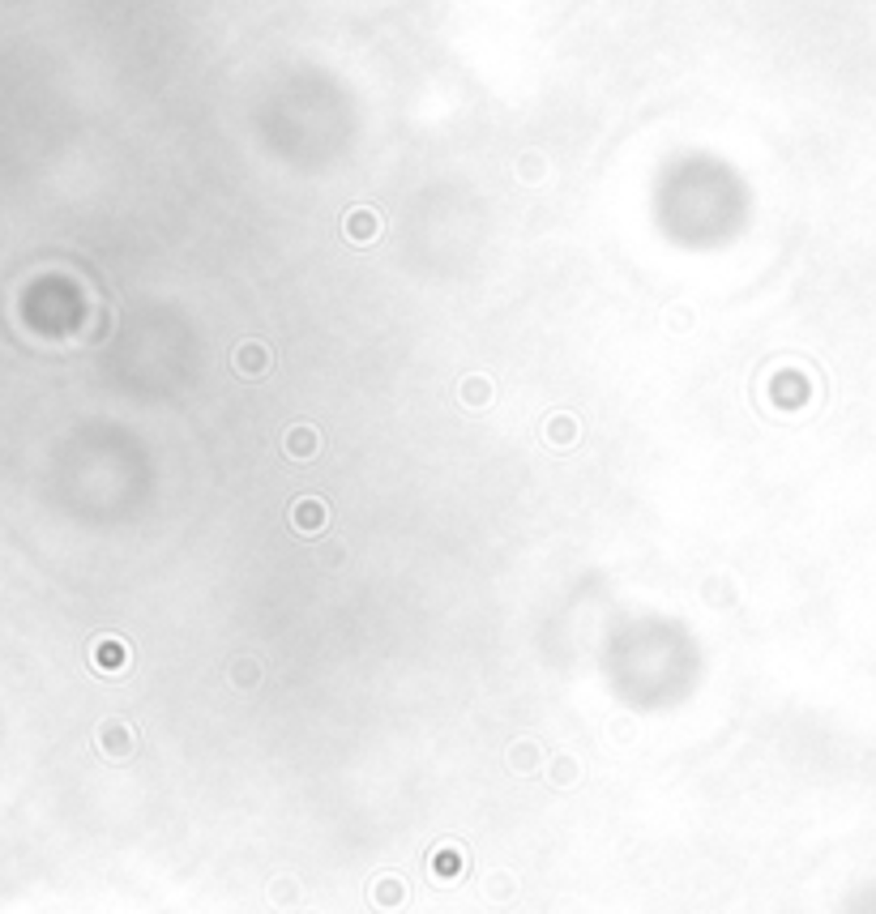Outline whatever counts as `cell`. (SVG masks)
Returning <instances> with one entry per match:
<instances>
[{
	"label": "cell",
	"instance_id": "1",
	"mask_svg": "<svg viewBox=\"0 0 876 914\" xmlns=\"http://www.w3.org/2000/svg\"><path fill=\"white\" fill-rule=\"evenodd\" d=\"M95 744H99V752L107 760H128L137 752V731L128 727L125 718H107V722H99V731H95Z\"/></svg>",
	"mask_w": 876,
	"mask_h": 914
},
{
	"label": "cell",
	"instance_id": "2",
	"mask_svg": "<svg viewBox=\"0 0 876 914\" xmlns=\"http://www.w3.org/2000/svg\"><path fill=\"white\" fill-rule=\"evenodd\" d=\"M231 367H236V372H240V377L257 380V377H266L269 367H274V351H269L266 342L248 338V342H240V347H236V351H231Z\"/></svg>",
	"mask_w": 876,
	"mask_h": 914
},
{
	"label": "cell",
	"instance_id": "3",
	"mask_svg": "<svg viewBox=\"0 0 876 914\" xmlns=\"http://www.w3.org/2000/svg\"><path fill=\"white\" fill-rule=\"evenodd\" d=\"M326 521H329V508L317 496H299L296 505H291V530L296 535H321Z\"/></svg>",
	"mask_w": 876,
	"mask_h": 914
},
{
	"label": "cell",
	"instance_id": "4",
	"mask_svg": "<svg viewBox=\"0 0 876 914\" xmlns=\"http://www.w3.org/2000/svg\"><path fill=\"white\" fill-rule=\"evenodd\" d=\"M342 231H347V239L351 244H372V239L381 236V214L377 210H368V206H355V210H347V218H342Z\"/></svg>",
	"mask_w": 876,
	"mask_h": 914
},
{
	"label": "cell",
	"instance_id": "5",
	"mask_svg": "<svg viewBox=\"0 0 876 914\" xmlns=\"http://www.w3.org/2000/svg\"><path fill=\"white\" fill-rule=\"evenodd\" d=\"M283 449H287L291 462H312V457L321 453V432H317L312 423H296V427L283 437Z\"/></svg>",
	"mask_w": 876,
	"mask_h": 914
},
{
	"label": "cell",
	"instance_id": "6",
	"mask_svg": "<svg viewBox=\"0 0 876 914\" xmlns=\"http://www.w3.org/2000/svg\"><path fill=\"white\" fill-rule=\"evenodd\" d=\"M458 397H462V407L467 410H483V407H492V377H483V372H475V377H462V385H458Z\"/></svg>",
	"mask_w": 876,
	"mask_h": 914
},
{
	"label": "cell",
	"instance_id": "7",
	"mask_svg": "<svg viewBox=\"0 0 876 914\" xmlns=\"http://www.w3.org/2000/svg\"><path fill=\"white\" fill-rule=\"evenodd\" d=\"M543 440H548L551 449H569V445H578L581 440V423L573 415H551L543 423Z\"/></svg>",
	"mask_w": 876,
	"mask_h": 914
},
{
	"label": "cell",
	"instance_id": "8",
	"mask_svg": "<svg viewBox=\"0 0 876 914\" xmlns=\"http://www.w3.org/2000/svg\"><path fill=\"white\" fill-rule=\"evenodd\" d=\"M505 765H509L518 778H530L543 765V748L535 744V739H518V744L509 748V757H505Z\"/></svg>",
	"mask_w": 876,
	"mask_h": 914
},
{
	"label": "cell",
	"instance_id": "9",
	"mask_svg": "<svg viewBox=\"0 0 876 914\" xmlns=\"http://www.w3.org/2000/svg\"><path fill=\"white\" fill-rule=\"evenodd\" d=\"M368 901H372L377 910H398V906L407 901V885H402L398 876H381L377 885L368 889Z\"/></svg>",
	"mask_w": 876,
	"mask_h": 914
},
{
	"label": "cell",
	"instance_id": "10",
	"mask_svg": "<svg viewBox=\"0 0 876 914\" xmlns=\"http://www.w3.org/2000/svg\"><path fill=\"white\" fill-rule=\"evenodd\" d=\"M513 176H518V184H526V188H535V184L548 180V158H543V150H522L518 163H513Z\"/></svg>",
	"mask_w": 876,
	"mask_h": 914
},
{
	"label": "cell",
	"instance_id": "11",
	"mask_svg": "<svg viewBox=\"0 0 876 914\" xmlns=\"http://www.w3.org/2000/svg\"><path fill=\"white\" fill-rule=\"evenodd\" d=\"M548 782H551V787H560V790L578 787V782H581L578 757H569V752H556V757L548 760Z\"/></svg>",
	"mask_w": 876,
	"mask_h": 914
},
{
	"label": "cell",
	"instance_id": "12",
	"mask_svg": "<svg viewBox=\"0 0 876 914\" xmlns=\"http://www.w3.org/2000/svg\"><path fill=\"white\" fill-rule=\"evenodd\" d=\"M125 662H128V649L120 637L95 641V667H99V671H125Z\"/></svg>",
	"mask_w": 876,
	"mask_h": 914
},
{
	"label": "cell",
	"instance_id": "13",
	"mask_svg": "<svg viewBox=\"0 0 876 914\" xmlns=\"http://www.w3.org/2000/svg\"><path fill=\"white\" fill-rule=\"evenodd\" d=\"M227 676H231V684H236V688L253 692L257 684H261V662H257V658H240V662H231V671H227Z\"/></svg>",
	"mask_w": 876,
	"mask_h": 914
},
{
	"label": "cell",
	"instance_id": "14",
	"mask_svg": "<svg viewBox=\"0 0 876 914\" xmlns=\"http://www.w3.org/2000/svg\"><path fill=\"white\" fill-rule=\"evenodd\" d=\"M518 893V876L513 872H492L488 876V898L492 901H509Z\"/></svg>",
	"mask_w": 876,
	"mask_h": 914
},
{
	"label": "cell",
	"instance_id": "15",
	"mask_svg": "<svg viewBox=\"0 0 876 914\" xmlns=\"http://www.w3.org/2000/svg\"><path fill=\"white\" fill-rule=\"evenodd\" d=\"M269 901H274L278 910H287V906H296V901H299L296 880H291V876H278V880L269 885Z\"/></svg>",
	"mask_w": 876,
	"mask_h": 914
},
{
	"label": "cell",
	"instance_id": "16",
	"mask_svg": "<svg viewBox=\"0 0 876 914\" xmlns=\"http://www.w3.org/2000/svg\"><path fill=\"white\" fill-rule=\"evenodd\" d=\"M667 329L689 334V329H693V308H667Z\"/></svg>",
	"mask_w": 876,
	"mask_h": 914
}]
</instances>
